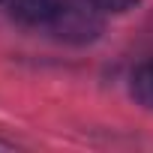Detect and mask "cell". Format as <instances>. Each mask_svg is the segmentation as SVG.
I'll return each instance as SVG.
<instances>
[{
	"label": "cell",
	"mask_w": 153,
	"mask_h": 153,
	"mask_svg": "<svg viewBox=\"0 0 153 153\" xmlns=\"http://www.w3.org/2000/svg\"><path fill=\"white\" fill-rule=\"evenodd\" d=\"M132 96L144 108L153 111V60H147V63H141L135 69V75H132Z\"/></svg>",
	"instance_id": "cell-3"
},
{
	"label": "cell",
	"mask_w": 153,
	"mask_h": 153,
	"mask_svg": "<svg viewBox=\"0 0 153 153\" xmlns=\"http://www.w3.org/2000/svg\"><path fill=\"white\" fill-rule=\"evenodd\" d=\"M9 15L24 24H48L60 0H6Z\"/></svg>",
	"instance_id": "cell-2"
},
{
	"label": "cell",
	"mask_w": 153,
	"mask_h": 153,
	"mask_svg": "<svg viewBox=\"0 0 153 153\" xmlns=\"http://www.w3.org/2000/svg\"><path fill=\"white\" fill-rule=\"evenodd\" d=\"M0 3H6V0H0Z\"/></svg>",
	"instance_id": "cell-5"
},
{
	"label": "cell",
	"mask_w": 153,
	"mask_h": 153,
	"mask_svg": "<svg viewBox=\"0 0 153 153\" xmlns=\"http://www.w3.org/2000/svg\"><path fill=\"white\" fill-rule=\"evenodd\" d=\"M93 3L102 12H126V9H132L138 3V0H93Z\"/></svg>",
	"instance_id": "cell-4"
},
{
	"label": "cell",
	"mask_w": 153,
	"mask_h": 153,
	"mask_svg": "<svg viewBox=\"0 0 153 153\" xmlns=\"http://www.w3.org/2000/svg\"><path fill=\"white\" fill-rule=\"evenodd\" d=\"M48 27L66 42H93L102 33V9L93 0H60Z\"/></svg>",
	"instance_id": "cell-1"
}]
</instances>
